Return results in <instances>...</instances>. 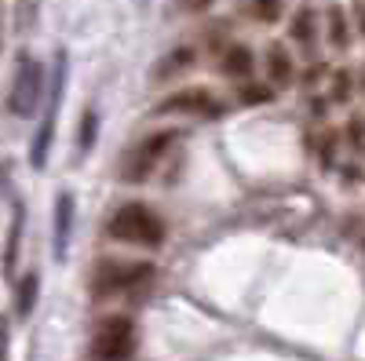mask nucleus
Masks as SVG:
<instances>
[{"label": "nucleus", "instance_id": "obj_13", "mask_svg": "<svg viewBox=\"0 0 365 361\" xmlns=\"http://www.w3.org/2000/svg\"><path fill=\"white\" fill-rule=\"evenodd\" d=\"M354 92H358V80H354L351 66H340V70L329 73V92H325L329 106H347L354 99Z\"/></svg>", "mask_w": 365, "mask_h": 361}, {"label": "nucleus", "instance_id": "obj_9", "mask_svg": "<svg viewBox=\"0 0 365 361\" xmlns=\"http://www.w3.org/2000/svg\"><path fill=\"white\" fill-rule=\"evenodd\" d=\"M73 194H58L55 197V219H51V237H55V259H66L70 248V234H73Z\"/></svg>", "mask_w": 365, "mask_h": 361}, {"label": "nucleus", "instance_id": "obj_3", "mask_svg": "<svg viewBox=\"0 0 365 361\" xmlns=\"http://www.w3.org/2000/svg\"><path fill=\"white\" fill-rule=\"evenodd\" d=\"M182 139V128H158V132H150L143 135L125 157H120V183H128V187H143L154 179V172L165 164V157L172 154V146Z\"/></svg>", "mask_w": 365, "mask_h": 361}, {"label": "nucleus", "instance_id": "obj_23", "mask_svg": "<svg viewBox=\"0 0 365 361\" xmlns=\"http://www.w3.org/2000/svg\"><path fill=\"white\" fill-rule=\"evenodd\" d=\"M307 110H311V113L322 120V117H325V110H329V99H325V95H314V99L307 103Z\"/></svg>", "mask_w": 365, "mask_h": 361}, {"label": "nucleus", "instance_id": "obj_8", "mask_svg": "<svg viewBox=\"0 0 365 361\" xmlns=\"http://www.w3.org/2000/svg\"><path fill=\"white\" fill-rule=\"evenodd\" d=\"M216 70H220V77H227V80H252V70H256V51H252L249 44L230 41V44L220 51Z\"/></svg>", "mask_w": 365, "mask_h": 361}, {"label": "nucleus", "instance_id": "obj_18", "mask_svg": "<svg viewBox=\"0 0 365 361\" xmlns=\"http://www.w3.org/2000/svg\"><path fill=\"white\" fill-rule=\"evenodd\" d=\"M245 15L259 26H274L285 15V0H245Z\"/></svg>", "mask_w": 365, "mask_h": 361}, {"label": "nucleus", "instance_id": "obj_11", "mask_svg": "<svg viewBox=\"0 0 365 361\" xmlns=\"http://www.w3.org/2000/svg\"><path fill=\"white\" fill-rule=\"evenodd\" d=\"M289 37L299 44V48H314L318 44V37H322V19H318V11L311 8V4H299L296 11H292V19H289Z\"/></svg>", "mask_w": 365, "mask_h": 361}, {"label": "nucleus", "instance_id": "obj_22", "mask_svg": "<svg viewBox=\"0 0 365 361\" xmlns=\"http://www.w3.org/2000/svg\"><path fill=\"white\" fill-rule=\"evenodd\" d=\"M351 26H354V33L365 41V0H354L351 4Z\"/></svg>", "mask_w": 365, "mask_h": 361}, {"label": "nucleus", "instance_id": "obj_24", "mask_svg": "<svg viewBox=\"0 0 365 361\" xmlns=\"http://www.w3.org/2000/svg\"><path fill=\"white\" fill-rule=\"evenodd\" d=\"M0 361H8V321L0 318Z\"/></svg>", "mask_w": 365, "mask_h": 361}, {"label": "nucleus", "instance_id": "obj_17", "mask_svg": "<svg viewBox=\"0 0 365 361\" xmlns=\"http://www.w3.org/2000/svg\"><path fill=\"white\" fill-rule=\"evenodd\" d=\"M274 95H278V88H270L267 80H241L237 84L241 106H267V103H274Z\"/></svg>", "mask_w": 365, "mask_h": 361}, {"label": "nucleus", "instance_id": "obj_27", "mask_svg": "<svg viewBox=\"0 0 365 361\" xmlns=\"http://www.w3.org/2000/svg\"><path fill=\"white\" fill-rule=\"evenodd\" d=\"M143 4H150V0H143Z\"/></svg>", "mask_w": 365, "mask_h": 361}, {"label": "nucleus", "instance_id": "obj_5", "mask_svg": "<svg viewBox=\"0 0 365 361\" xmlns=\"http://www.w3.org/2000/svg\"><path fill=\"white\" fill-rule=\"evenodd\" d=\"M158 117H190V120H220L227 113V103L212 92V88H179V92L165 95L154 106Z\"/></svg>", "mask_w": 365, "mask_h": 361}, {"label": "nucleus", "instance_id": "obj_7", "mask_svg": "<svg viewBox=\"0 0 365 361\" xmlns=\"http://www.w3.org/2000/svg\"><path fill=\"white\" fill-rule=\"evenodd\" d=\"M197 48L194 44H175L172 51H165L161 58H158V66L150 70V77H154L158 84H168V80H175V77H182L187 70H194L197 66Z\"/></svg>", "mask_w": 365, "mask_h": 361}, {"label": "nucleus", "instance_id": "obj_2", "mask_svg": "<svg viewBox=\"0 0 365 361\" xmlns=\"http://www.w3.org/2000/svg\"><path fill=\"white\" fill-rule=\"evenodd\" d=\"M154 274H158V266L150 259H99L88 278V292H91V299L132 295L154 281Z\"/></svg>", "mask_w": 365, "mask_h": 361}, {"label": "nucleus", "instance_id": "obj_6", "mask_svg": "<svg viewBox=\"0 0 365 361\" xmlns=\"http://www.w3.org/2000/svg\"><path fill=\"white\" fill-rule=\"evenodd\" d=\"M41 92H44V66L29 51H22L19 63H15V80H11L8 110L15 117H34V110L41 103Z\"/></svg>", "mask_w": 365, "mask_h": 361}, {"label": "nucleus", "instance_id": "obj_15", "mask_svg": "<svg viewBox=\"0 0 365 361\" xmlns=\"http://www.w3.org/2000/svg\"><path fill=\"white\" fill-rule=\"evenodd\" d=\"M37 295H41V274H37V270H29V274H22L19 285H15V314H19L22 321L34 314Z\"/></svg>", "mask_w": 365, "mask_h": 361}, {"label": "nucleus", "instance_id": "obj_21", "mask_svg": "<svg viewBox=\"0 0 365 361\" xmlns=\"http://www.w3.org/2000/svg\"><path fill=\"white\" fill-rule=\"evenodd\" d=\"M332 70L325 66V58H314V66H307V70H303V73H296V80L303 84V88H314L322 77H329Z\"/></svg>", "mask_w": 365, "mask_h": 361}, {"label": "nucleus", "instance_id": "obj_10", "mask_svg": "<svg viewBox=\"0 0 365 361\" xmlns=\"http://www.w3.org/2000/svg\"><path fill=\"white\" fill-rule=\"evenodd\" d=\"M263 66H267V84L270 88H292L296 84V63H292V51L285 44H270Z\"/></svg>", "mask_w": 365, "mask_h": 361}, {"label": "nucleus", "instance_id": "obj_12", "mask_svg": "<svg viewBox=\"0 0 365 361\" xmlns=\"http://www.w3.org/2000/svg\"><path fill=\"white\" fill-rule=\"evenodd\" d=\"M325 41L332 51H347L354 44V26H351V15L340 8V4H329L325 8Z\"/></svg>", "mask_w": 365, "mask_h": 361}, {"label": "nucleus", "instance_id": "obj_14", "mask_svg": "<svg viewBox=\"0 0 365 361\" xmlns=\"http://www.w3.org/2000/svg\"><path fill=\"white\" fill-rule=\"evenodd\" d=\"M340 142H344V135H340L336 128H322L318 135H311V139H307L311 154L318 157V164H322V168H336V150H340Z\"/></svg>", "mask_w": 365, "mask_h": 361}, {"label": "nucleus", "instance_id": "obj_19", "mask_svg": "<svg viewBox=\"0 0 365 361\" xmlns=\"http://www.w3.org/2000/svg\"><path fill=\"white\" fill-rule=\"evenodd\" d=\"M96 135H99V113L88 106V110L81 113V125H77V154H81V157L91 154V146H96Z\"/></svg>", "mask_w": 365, "mask_h": 361}, {"label": "nucleus", "instance_id": "obj_25", "mask_svg": "<svg viewBox=\"0 0 365 361\" xmlns=\"http://www.w3.org/2000/svg\"><path fill=\"white\" fill-rule=\"evenodd\" d=\"M212 0H190V11H208Z\"/></svg>", "mask_w": 365, "mask_h": 361}, {"label": "nucleus", "instance_id": "obj_26", "mask_svg": "<svg viewBox=\"0 0 365 361\" xmlns=\"http://www.w3.org/2000/svg\"><path fill=\"white\" fill-rule=\"evenodd\" d=\"M354 80H358V92L365 95V66H361V73H354Z\"/></svg>", "mask_w": 365, "mask_h": 361}, {"label": "nucleus", "instance_id": "obj_4", "mask_svg": "<svg viewBox=\"0 0 365 361\" xmlns=\"http://www.w3.org/2000/svg\"><path fill=\"white\" fill-rule=\"evenodd\" d=\"M135 347H139L135 321L128 314H110L96 325L88 354H91V361H128L135 354Z\"/></svg>", "mask_w": 365, "mask_h": 361}, {"label": "nucleus", "instance_id": "obj_20", "mask_svg": "<svg viewBox=\"0 0 365 361\" xmlns=\"http://www.w3.org/2000/svg\"><path fill=\"white\" fill-rule=\"evenodd\" d=\"M340 135H344V142L354 150V154H365V117H361V113H354V117L347 120Z\"/></svg>", "mask_w": 365, "mask_h": 361}, {"label": "nucleus", "instance_id": "obj_1", "mask_svg": "<svg viewBox=\"0 0 365 361\" xmlns=\"http://www.w3.org/2000/svg\"><path fill=\"white\" fill-rule=\"evenodd\" d=\"M103 230H106L110 241H117V245H132V248H161L165 237H168L165 219L143 201L117 204L110 212V219L103 223Z\"/></svg>", "mask_w": 365, "mask_h": 361}, {"label": "nucleus", "instance_id": "obj_16", "mask_svg": "<svg viewBox=\"0 0 365 361\" xmlns=\"http://www.w3.org/2000/svg\"><path fill=\"white\" fill-rule=\"evenodd\" d=\"M22 230H26V208L15 204V216H11V226H8V245H4V274H15V266H19Z\"/></svg>", "mask_w": 365, "mask_h": 361}]
</instances>
